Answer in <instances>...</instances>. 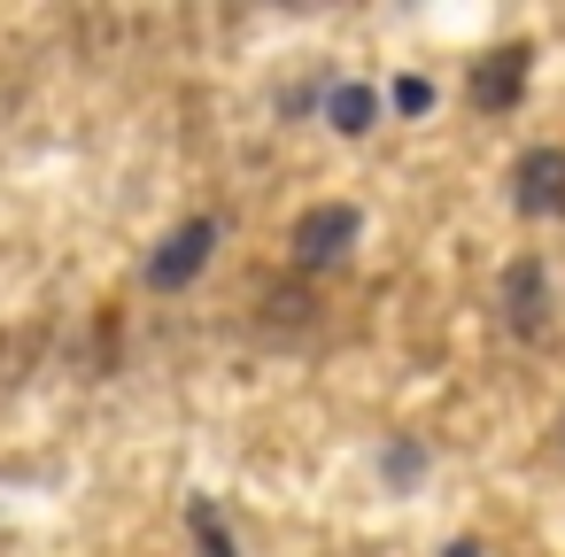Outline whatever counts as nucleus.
I'll return each instance as SVG.
<instances>
[{"instance_id": "obj_2", "label": "nucleus", "mask_w": 565, "mask_h": 557, "mask_svg": "<svg viewBox=\"0 0 565 557\" xmlns=\"http://www.w3.org/2000/svg\"><path fill=\"white\" fill-rule=\"evenodd\" d=\"M210 248H217V225H210V217H186V225L148 256V287H156V294H179L186 279H202Z\"/></svg>"}, {"instance_id": "obj_3", "label": "nucleus", "mask_w": 565, "mask_h": 557, "mask_svg": "<svg viewBox=\"0 0 565 557\" xmlns=\"http://www.w3.org/2000/svg\"><path fill=\"white\" fill-rule=\"evenodd\" d=\"M511 202L519 217H565V148H526L511 163Z\"/></svg>"}, {"instance_id": "obj_6", "label": "nucleus", "mask_w": 565, "mask_h": 557, "mask_svg": "<svg viewBox=\"0 0 565 557\" xmlns=\"http://www.w3.org/2000/svg\"><path fill=\"white\" fill-rule=\"evenodd\" d=\"M326 117H333V132H349V140H356V132H372V125H380V94L349 78V86H333V94H326Z\"/></svg>"}, {"instance_id": "obj_1", "label": "nucleus", "mask_w": 565, "mask_h": 557, "mask_svg": "<svg viewBox=\"0 0 565 557\" xmlns=\"http://www.w3.org/2000/svg\"><path fill=\"white\" fill-rule=\"evenodd\" d=\"M356 233H364V217H356L349 202H318V210L295 225V264H302V271H326V264H341V256L356 248Z\"/></svg>"}, {"instance_id": "obj_5", "label": "nucleus", "mask_w": 565, "mask_h": 557, "mask_svg": "<svg viewBox=\"0 0 565 557\" xmlns=\"http://www.w3.org/2000/svg\"><path fill=\"white\" fill-rule=\"evenodd\" d=\"M526 94V47H495L480 71H472V101L480 109H511Z\"/></svg>"}, {"instance_id": "obj_4", "label": "nucleus", "mask_w": 565, "mask_h": 557, "mask_svg": "<svg viewBox=\"0 0 565 557\" xmlns=\"http://www.w3.org/2000/svg\"><path fill=\"white\" fill-rule=\"evenodd\" d=\"M495 310H503V325H511L519 341H542V325H550V279H542V264H534V256H519V264L503 271Z\"/></svg>"}, {"instance_id": "obj_7", "label": "nucleus", "mask_w": 565, "mask_h": 557, "mask_svg": "<svg viewBox=\"0 0 565 557\" xmlns=\"http://www.w3.org/2000/svg\"><path fill=\"white\" fill-rule=\"evenodd\" d=\"M186 526L202 534V549H210V557H233V542H225V526H217V511H210V503H194V511H186Z\"/></svg>"}, {"instance_id": "obj_9", "label": "nucleus", "mask_w": 565, "mask_h": 557, "mask_svg": "<svg viewBox=\"0 0 565 557\" xmlns=\"http://www.w3.org/2000/svg\"><path fill=\"white\" fill-rule=\"evenodd\" d=\"M441 557H488V549H480V542H449Z\"/></svg>"}, {"instance_id": "obj_8", "label": "nucleus", "mask_w": 565, "mask_h": 557, "mask_svg": "<svg viewBox=\"0 0 565 557\" xmlns=\"http://www.w3.org/2000/svg\"><path fill=\"white\" fill-rule=\"evenodd\" d=\"M395 109H403V117L434 109V86H426V78H403V86H395Z\"/></svg>"}]
</instances>
